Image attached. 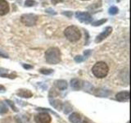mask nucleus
I'll list each match as a JSON object with an SVG mask.
<instances>
[{
	"label": "nucleus",
	"instance_id": "393cba45",
	"mask_svg": "<svg viewBox=\"0 0 131 123\" xmlns=\"http://www.w3.org/2000/svg\"><path fill=\"white\" fill-rule=\"evenodd\" d=\"M90 53H91V50H86L84 52V57H85V58H86V57H88Z\"/></svg>",
	"mask_w": 131,
	"mask_h": 123
},
{
	"label": "nucleus",
	"instance_id": "7ed1b4c3",
	"mask_svg": "<svg viewBox=\"0 0 131 123\" xmlns=\"http://www.w3.org/2000/svg\"><path fill=\"white\" fill-rule=\"evenodd\" d=\"M65 36L71 42H76L81 37V33L80 30L75 26H68L64 31Z\"/></svg>",
	"mask_w": 131,
	"mask_h": 123
},
{
	"label": "nucleus",
	"instance_id": "1a4fd4ad",
	"mask_svg": "<svg viewBox=\"0 0 131 123\" xmlns=\"http://www.w3.org/2000/svg\"><path fill=\"white\" fill-rule=\"evenodd\" d=\"M116 99L120 102H126L129 99V91H121L116 94Z\"/></svg>",
	"mask_w": 131,
	"mask_h": 123
},
{
	"label": "nucleus",
	"instance_id": "2eb2a0df",
	"mask_svg": "<svg viewBox=\"0 0 131 123\" xmlns=\"http://www.w3.org/2000/svg\"><path fill=\"white\" fill-rule=\"evenodd\" d=\"M8 112L7 106L5 104V102L0 101V113L1 114H5Z\"/></svg>",
	"mask_w": 131,
	"mask_h": 123
},
{
	"label": "nucleus",
	"instance_id": "bb28decb",
	"mask_svg": "<svg viewBox=\"0 0 131 123\" xmlns=\"http://www.w3.org/2000/svg\"><path fill=\"white\" fill-rule=\"evenodd\" d=\"M23 67H24L25 69H30V68H32L33 67H32V66H29V65L23 64Z\"/></svg>",
	"mask_w": 131,
	"mask_h": 123
},
{
	"label": "nucleus",
	"instance_id": "39448f33",
	"mask_svg": "<svg viewBox=\"0 0 131 123\" xmlns=\"http://www.w3.org/2000/svg\"><path fill=\"white\" fill-rule=\"evenodd\" d=\"M75 17L80 20V22L89 24L92 22V16L90 15L89 12H77L75 13Z\"/></svg>",
	"mask_w": 131,
	"mask_h": 123
},
{
	"label": "nucleus",
	"instance_id": "6e6552de",
	"mask_svg": "<svg viewBox=\"0 0 131 123\" xmlns=\"http://www.w3.org/2000/svg\"><path fill=\"white\" fill-rule=\"evenodd\" d=\"M9 4L5 0H0V16H4L9 12Z\"/></svg>",
	"mask_w": 131,
	"mask_h": 123
},
{
	"label": "nucleus",
	"instance_id": "a211bd4d",
	"mask_svg": "<svg viewBox=\"0 0 131 123\" xmlns=\"http://www.w3.org/2000/svg\"><path fill=\"white\" fill-rule=\"evenodd\" d=\"M106 19H102V20H97V22H93L92 23V25L93 26H101V25H102L103 23H105L106 22Z\"/></svg>",
	"mask_w": 131,
	"mask_h": 123
},
{
	"label": "nucleus",
	"instance_id": "20e7f679",
	"mask_svg": "<svg viewBox=\"0 0 131 123\" xmlns=\"http://www.w3.org/2000/svg\"><path fill=\"white\" fill-rule=\"evenodd\" d=\"M37 20H38V16L35 14H24L20 17V22L26 26H35Z\"/></svg>",
	"mask_w": 131,
	"mask_h": 123
},
{
	"label": "nucleus",
	"instance_id": "0eeeda50",
	"mask_svg": "<svg viewBox=\"0 0 131 123\" xmlns=\"http://www.w3.org/2000/svg\"><path fill=\"white\" fill-rule=\"evenodd\" d=\"M112 27H106L105 30L102 31L99 35H97L95 39V43H100L102 42V40H104L106 38H107V37L112 34Z\"/></svg>",
	"mask_w": 131,
	"mask_h": 123
},
{
	"label": "nucleus",
	"instance_id": "5701e85b",
	"mask_svg": "<svg viewBox=\"0 0 131 123\" xmlns=\"http://www.w3.org/2000/svg\"><path fill=\"white\" fill-rule=\"evenodd\" d=\"M0 57H7V54H6L5 53H3V51H0Z\"/></svg>",
	"mask_w": 131,
	"mask_h": 123
},
{
	"label": "nucleus",
	"instance_id": "dca6fc26",
	"mask_svg": "<svg viewBox=\"0 0 131 123\" xmlns=\"http://www.w3.org/2000/svg\"><path fill=\"white\" fill-rule=\"evenodd\" d=\"M108 12H109V14L110 15H116V14L118 13L119 9H118V8L116 6H112V7H111L109 8Z\"/></svg>",
	"mask_w": 131,
	"mask_h": 123
},
{
	"label": "nucleus",
	"instance_id": "f03ea898",
	"mask_svg": "<svg viewBox=\"0 0 131 123\" xmlns=\"http://www.w3.org/2000/svg\"><path fill=\"white\" fill-rule=\"evenodd\" d=\"M109 67L107 64L104 61H98L92 68V72L97 78H104L107 76Z\"/></svg>",
	"mask_w": 131,
	"mask_h": 123
},
{
	"label": "nucleus",
	"instance_id": "c756f323",
	"mask_svg": "<svg viewBox=\"0 0 131 123\" xmlns=\"http://www.w3.org/2000/svg\"><path fill=\"white\" fill-rule=\"evenodd\" d=\"M82 1H88V0H82Z\"/></svg>",
	"mask_w": 131,
	"mask_h": 123
},
{
	"label": "nucleus",
	"instance_id": "cd10ccee",
	"mask_svg": "<svg viewBox=\"0 0 131 123\" xmlns=\"http://www.w3.org/2000/svg\"><path fill=\"white\" fill-rule=\"evenodd\" d=\"M5 91V87L3 85H0V92H4Z\"/></svg>",
	"mask_w": 131,
	"mask_h": 123
},
{
	"label": "nucleus",
	"instance_id": "412c9836",
	"mask_svg": "<svg viewBox=\"0 0 131 123\" xmlns=\"http://www.w3.org/2000/svg\"><path fill=\"white\" fill-rule=\"evenodd\" d=\"M6 102H7V104H9L10 106H11V108L13 109L15 112H18V109H17V108L15 106V104H14V102H12L11 100H7L6 101Z\"/></svg>",
	"mask_w": 131,
	"mask_h": 123
},
{
	"label": "nucleus",
	"instance_id": "9d476101",
	"mask_svg": "<svg viewBox=\"0 0 131 123\" xmlns=\"http://www.w3.org/2000/svg\"><path fill=\"white\" fill-rule=\"evenodd\" d=\"M16 95L20 98H29L33 96V93L29 89H19V91L16 92Z\"/></svg>",
	"mask_w": 131,
	"mask_h": 123
},
{
	"label": "nucleus",
	"instance_id": "7c9ffc66",
	"mask_svg": "<svg viewBox=\"0 0 131 123\" xmlns=\"http://www.w3.org/2000/svg\"><path fill=\"white\" fill-rule=\"evenodd\" d=\"M128 123H129V122H128Z\"/></svg>",
	"mask_w": 131,
	"mask_h": 123
},
{
	"label": "nucleus",
	"instance_id": "b1692460",
	"mask_svg": "<svg viewBox=\"0 0 131 123\" xmlns=\"http://www.w3.org/2000/svg\"><path fill=\"white\" fill-rule=\"evenodd\" d=\"M61 2H63V0H52V4H57V3H61Z\"/></svg>",
	"mask_w": 131,
	"mask_h": 123
},
{
	"label": "nucleus",
	"instance_id": "f8f14e48",
	"mask_svg": "<svg viewBox=\"0 0 131 123\" xmlns=\"http://www.w3.org/2000/svg\"><path fill=\"white\" fill-rule=\"evenodd\" d=\"M54 85L56 87L60 89V90H65L67 88V82L64 80H56L54 82Z\"/></svg>",
	"mask_w": 131,
	"mask_h": 123
},
{
	"label": "nucleus",
	"instance_id": "ddd939ff",
	"mask_svg": "<svg viewBox=\"0 0 131 123\" xmlns=\"http://www.w3.org/2000/svg\"><path fill=\"white\" fill-rule=\"evenodd\" d=\"M80 115L77 112H74L70 115L69 117V121L71 123H80Z\"/></svg>",
	"mask_w": 131,
	"mask_h": 123
},
{
	"label": "nucleus",
	"instance_id": "9b49d317",
	"mask_svg": "<svg viewBox=\"0 0 131 123\" xmlns=\"http://www.w3.org/2000/svg\"><path fill=\"white\" fill-rule=\"evenodd\" d=\"M71 85L75 90L80 89L82 88V86H83V81L79 79H72L71 81Z\"/></svg>",
	"mask_w": 131,
	"mask_h": 123
},
{
	"label": "nucleus",
	"instance_id": "c85d7f7f",
	"mask_svg": "<svg viewBox=\"0 0 131 123\" xmlns=\"http://www.w3.org/2000/svg\"><path fill=\"white\" fill-rule=\"evenodd\" d=\"M81 123H89L88 121H82Z\"/></svg>",
	"mask_w": 131,
	"mask_h": 123
},
{
	"label": "nucleus",
	"instance_id": "f257e3e1",
	"mask_svg": "<svg viewBox=\"0 0 131 123\" xmlns=\"http://www.w3.org/2000/svg\"><path fill=\"white\" fill-rule=\"evenodd\" d=\"M45 59L50 64H57L61 61V52L57 48H49L45 53Z\"/></svg>",
	"mask_w": 131,
	"mask_h": 123
},
{
	"label": "nucleus",
	"instance_id": "aec40b11",
	"mask_svg": "<svg viewBox=\"0 0 131 123\" xmlns=\"http://www.w3.org/2000/svg\"><path fill=\"white\" fill-rule=\"evenodd\" d=\"M39 71L43 75H49V74H52L53 71L52 69H40Z\"/></svg>",
	"mask_w": 131,
	"mask_h": 123
},
{
	"label": "nucleus",
	"instance_id": "4be33fe9",
	"mask_svg": "<svg viewBox=\"0 0 131 123\" xmlns=\"http://www.w3.org/2000/svg\"><path fill=\"white\" fill-rule=\"evenodd\" d=\"M84 59H86V58L84 57H82V56H76L75 57V61H76V63H81V61H84Z\"/></svg>",
	"mask_w": 131,
	"mask_h": 123
},
{
	"label": "nucleus",
	"instance_id": "423d86ee",
	"mask_svg": "<svg viewBox=\"0 0 131 123\" xmlns=\"http://www.w3.org/2000/svg\"><path fill=\"white\" fill-rule=\"evenodd\" d=\"M51 120L50 115L47 112H41L35 115V121L36 123H50Z\"/></svg>",
	"mask_w": 131,
	"mask_h": 123
},
{
	"label": "nucleus",
	"instance_id": "a878e982",
	"mask_svg": "<svg viewBox=\"0 0 131 123\" xmlns=\"http://www.w3.org/2000/svg\"><path fill=\"white\" fill-rule=\"evenodd\" d=\"M64 15H67L68 16H72V12H63Z\"/></svg>",
	"mask_w": 131,
	"mask_h": 123
},
{
	"label": "nucleus",
	"instance_id": "6ab92c4d",
	"mask_svg": "<svg viewBox=\"0 0 131 123\" xmlns=\"http://www.w3.org/2000/svg\"><path fill=\"white\" fill-rule=\"evenodd\" d=\"M36 4V2L34 1V0H26V2H25V6L26 7H33L35 6Z\"/></svg>",
	"mask_w": 131,
	"mask_h": 123
},
{
	"label": "nucleus",
	"instance_id": "f3484780",
	"mask_svg": "<svg viewBox=\"0 0 131 123\" xmlns=\"http://www.w3.org/2000/svg\"><path fill=\"white\" fill-rule=\"evenodd\" d=\"M0 76L5 77V78H10V79H15V78L16 77V76L15 75V74H7V72L1 73L0 74Z\"/></svg>",
	"mask_w": 131,
	"mask_h": 123
},
{
	"label": "nucleus",
	"instance_id": "4468645a",
	"mask_svg": "<svg viewBox=\"0 0 131 123\" xmlns=\"http://www.w3.org/2000/svg\"><path fill=\"white\" fill-rule=\"evenodd\" d=\"M51 104H52V106H53L57 110H61V108H62V105H63L62 102H61V100H58V99L52 100L51 102Z\"/></svg>",
	"mask_w": 131,
	"mask_h": 123
}]
</instances>
